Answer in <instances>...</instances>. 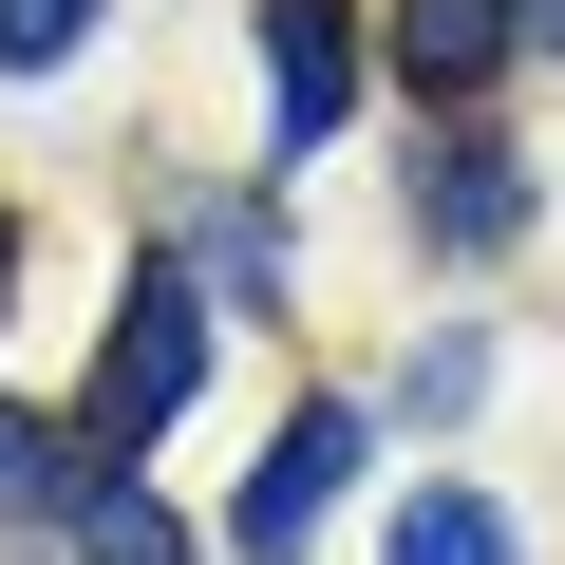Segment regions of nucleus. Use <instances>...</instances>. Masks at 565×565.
Masks as SVG:
<instances>
[{
    "label": "nucleus",
    "mask_w": 565,
    "mask_h": 565,
    "mask_svg": "<svg viewBox=\"0 0 565 565\" xmlns=\"http://www.w3.org/2000/svg\"><path fill=\"white\" fill-rule=\"evenodd\" d=\"M189 377H207V282L151 264V282H132V321H114V359H95V396H76V415H95V471H132V452L189 415Z\"/></svg>",
    "instance_id": "f257e3e1"
},
{
    "label": "nucleus",
    "mask_w": 565,
    "mask_h": 565,
    "mask_svg": "<svg viewBox=\"0 0 565 565\" xmlns=\"http://www.w3.org/2000/svg\"><path fill=\"white\" fill-rule=\"evenodd\" d=\"M359 452H377V415H340V396H302V415H282V452L245 471V509H226V546L245 565H302V527L359 490Z\"/></svg>",
    "instance_id": "f03ea898"
},
{
    "label": "nucleus",
    "mask_w": 565,
    "mask_h": 565,
    "mask_svg": "<svg viewBox=\"0 0 565 565\" xmlns=\"http://www.w3.org/2000/svg\"><path fill=\"white\" fill-rule=\"evenodd\" d=\"M509 20H527V0H396V20H377V57H396L434 114H471V95L509 76Z\"/></svg>",
    "instance_id": "7ed1b4c3"
},
{
    "label": "nucleus",
    "mask_w": 565,
    "mask_h": 565,
    "mask_svg": "<svg viewBox=\"0 0 565 565\" xmlns=\"http://www.w3.org/2000/svg\"><path fill=\"white\" fill-rule=\"evenodd\" d=\"M264 76H282V151H321L359 114V20L340 0H264Z\"/></svg>",
    "instance_id": "20e7f679"
},
{
    "label": "nucleus",
    "mask_w": 565,
    "mask_h": 565,
    "mask_svg": "<svg viewBox=\"0 0 565 565\" xmlns=\"http://www.w3.org/2000/svg\"><path fill=\"white\" fill-rule=\"evenodd\" d=\"M415 226H434V245H452V264H471V245H509V226H527V170H509V151H490V132H452V151H434V170H415Z\"/></svg>",
    "instance_id": "39448f33"
},
{
    "label": "nucleus",
    "mask_w": 565,
    "mask_h": 565,
    "mask_svg": "<svg viewBox=\"0 0 565 565\" xmlns=\"http://www.w3.org/2000/svg\"><path fill=\"white\" fill-rule=\"evenodd\" d=\"M377 565H509V509H490V490H415Z\"/></svg>",
    "instance_id": "423d86ee"
},
{
    "label": "nucleus",
    "mask_w": 565,
    "mask_h": 565,
    "mask_svg": "<svg viewBox=\"0 0 565 565\" xmlns=\"http://www.w3.org/2000/svg\"><path fill=\"white\" fill-rule=\"evenodd\" d=\"M76 527H95V565H189V546H170V509H151L132 471H95V490H76Z\"/></svg>",
    "instance_id": "0eeeda50"
},
{
    "label": "nucleus",
    "mask_w": 565,
    "mask_h": 565,
    "mask_svg": "<svg viewBox=\"0 0 565 565\" xmlns=\"http://www.w3.org/2000/svg\"><path fill=\"white\" fill-rule=\"evenodd\" d=\"M76 39H95V0H0V76H57Z\"/></svg>",
    "instance_id": "6e6552de"
},
{
    "label": "nucleus",
    "mask_w": 565,
    "mask_h": 565,
    "mask_svg": "<svg viewBox=\"0 0 565 565\" xmlns=\"http://www.w3.org/2000/svg\"><path fill=\"white\" fill-rule=\"evenodd\" d=\"M57 490H95V471H57V434L0 396V509H57Z\"/></svg>",
    "instance_id": "1a4fd4ad"
},
{
    "label": "nucleus",
    "mask_w": 565,
    "mask_h": 565,
    "mask_svg": "<svg viewBox=\"0 0 565 565\" xmlns=\"http://www.w3.org/2000/svg\"><path fill=\"white\" fill-rule=\"evenodd\" d=\"M0 264H20V226H0Z\"/></svg>",
    "instance_id": "9d476101"
}]
</instances>
